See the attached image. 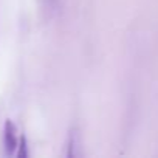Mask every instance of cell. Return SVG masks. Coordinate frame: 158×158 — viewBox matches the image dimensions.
Masks as SVG:
<instances>
[{
    "mask_svg": "<svg viewBox=\"0 0 158 158\" xmlns=\"http://www.w3.org/2000/svg\"><path fill=\"white\" fill-rule=\"evenodd\" d=\"M17 144H19L17 127L11 119H6L3 126V147H5L6 155H16Z\"/></svg>",
    "mask_w": 158,
    "mask_h": 158,
    "instance_id": "cell-1",
    "label": "cell"
},
{
    "mask_svg": "<svg viewBox=\"0 0 158 158\" xmlns=\"http://www.w3.org/2000/svg\"><path fill=\"white\" fill-rule=\"evenodd\" d=\"M16 155H17L19 158H27V156H30V152H28V139H27L25 135H20V136H19V144H17Z\"/></svg>",
    "mask_w": 158,
    "mask_h": 158,
    "instance_id": "cell-2",
    "label": "cell"
}]
</instances>
